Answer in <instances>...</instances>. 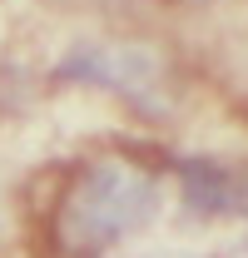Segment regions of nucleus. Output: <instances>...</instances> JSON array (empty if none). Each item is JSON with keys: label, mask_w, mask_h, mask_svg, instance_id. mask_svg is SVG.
I'll return each instance as SVG.
<instances>
[{"label": "nucleus", "mask_w": 248, "mask_h": 258, "mask_svg": "<svg viewBox=\"0 0 248 258\" xmlns=\"http://www.w3.org/2000/svg\"><path fill=\"white\" fill-rule=\"evenodd\" d=\"M154 209L159 179L144 164L124 159V154H99L55 199L50 243L60 258H99L109 243L134 233L144 219H154Z\"/></svg>", "instance_id": "f257e3e1"}, {"label": "nucleus", "mask_w": 248, "mask_h": 258, "mask_svg": "<svg viewBox=\"0 0 248 258\" xmlns=\"http://www.w3.org/2000/svg\"><path fill=\"white\" fill-rule=\"evenodd\" d=\"M65 75L104 85V90L124 95L129 104H139L144 114H159V60L149 50H134V45H94V50H80L75 60L65 64Z\"/></svg>", "instance_id": "f03ea898"}, {"label": "nucleus", "mask_w": 248, "mask_h": 258, "mask_svg": "<svg viewBox=\"0 0 248 258\" xmlns=\"http://www.w3.org/2000/svg\"><path fill=\"white\" fill-rule=\"evenodd\" d=\"M184 199L194 214L204 219H218V214H233L248 204V189L223 169V164H209V159H189L184 164Z\"/></svg>", "instance_id": "7ed1b4c3"}, {"label": "nucleus", "mask_w": 248, "mask_h": 258, "mask_svg": "<svg viewBox=\"0 0 248 258\" xmlns=\"http://www.w3.org/2000/svg\"><path fill=\"white\" fill-rule=\"evenodd\" d=\"M233 258H248V238H243V243H238V248H233Z\"/></svg>", "instance_id": "20e7f679"}]
</instances>
